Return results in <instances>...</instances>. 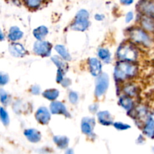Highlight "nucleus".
<instances>
[{
    "mask_svg": "<svg viewBox=\"0 0 154 154\" xmlns=\"http://www.w3.org/2000/svg\"><path fill=\"white\" fill-rule=\"evenodd\" d=\"M138 68L134 62L120 60L117 63L114 71V76L117 83L124 82L136 76Z\"/></svg>",
    "mask_w": 154,
    "mask_h": 154,
    "instance_id": "f257e3e1",
    "label": "nucleus"
},
{
    "mask_svg": "<svg viewBox=\"0 0 154 154\" xmlns=\"http://www.w3.org/2000/svg\"><path fill=\"white\" fill-rule=\"evenodd\" d=\"M138 51L129 43H124L120 45L117 51V57L120 60L135 62L138 59Z\"/></svg>",
    "mask_w": 154,
    "mask_h": 154,
    "instance_id": "f03ea898",
    "label": "nucleus"
},
{
    "mask_svg": "<svg viewBox=\"0 0 154 154\" xmlns=\"http://www.w3.org/2000/svg\"><path fill=\"white\" fill-rule=\"evenodd\" d=\"M90 14L85 9H81L78 11L75 16V21L71 25V29L75 31L84 32L88 29L90 26Z\"/></svg>",
    "mask_w": 154,
    "mask_h": 154,
    "instance_id": "7ed1b4c3",
    "label": "nucleus"
},
{
    "mask_svg": "<svg viewBox=\"0 0 154 154\" xmlns=\"http://www.w3.org/2000/svg\"><path fill=\"white\" fill-rule=\"evenodd\" d=\"M129 37L132 42L141 45L144 47L150 46L152 40L150 35L146 32V30L141 28H132L129 32Z\"/></svg>",
    "mask_w": 154,
    "mask_h": 154,
    "instance_id": "20e7f679",
    "label": "nucleus"
},
{
    "mask_svg": "<svg viewBox=\"0 0 154 154\" xmlns=\"http://www.w3.org/2000/svg\"><path fill=\"white\" fill-rule=\"evenodd\" d=\"M108 87H109V77L106 73H101L99 76L96 77L95 96L96 97L102 96L106 93Z\"/></svg>",
    "mask_w": 154,
    "mask_h": 154,
    "instance_id": "39448f33",
    "label": "nucleus"
},
{
    "mask_svg": "<svg viewBox=\"0 0 154 154\" xmlns=\"http://www.w3.org/2000/svg\"><path fill=\"white\" fill-rule=\"evenodd\" d=\"M52 45L49 42L44 40H37L33 45V51L35 54L42 57H49L51 54Z\"/></svg>",
    "mask_w": 154,
    "mask_h": 154,
    "instance_id": "423d86ee",
    "label": "nucleus"
},
{
    "mask_svg": "<svg viewBox=\"0 0 154 154\" xmlns=\"http://www.w3.org/2000/svg\"><path fill=\"white\" fill-rule=\"evenodd\" d=\"M138 8L144 15L154 18V3L153 2L150 0H140Z\"/></svg>",
    "mask_w": 154,
    "mask_h": 154,
    "instance_id": "0eeeda50",
    "label": "nucleus"
},
{
    "mask_svg": "<svg viewBox=\"0 0 154 154\" xmlns=\"http://www.w3.org/2000/svg\"><path fill=\"white\" fill-rule=\"evenodd\" d=\"M36 120L42 125H47L51 120V112L46 107H40L35 114Z\"/></svg>",
    "mask_w": 154,
    "mask_h": 154,
    "instance_id": "6e6552de",
    "label": "nucleus"
},
{
    "mask_svg": "<svg viewBox=\"0 0 154 154\" xmlns=\"http://www.w3.org/2000/svg\"><path fill=\"white\" fill-rule=\"evenodd\" d=\"M50 111L53 114H63L66 117H70V114L68 111L66 105L59 101H53L50 105Z\"/></svg>",
    "mask_w": 154,
    "mask_h": 154,
    "instance_id": "1a4fd4ad",
    "label": "nucleus"
},
{
    "mask_svg": "<svg viewBox=\"0 0 154 154\" xmlns=\"http://www.w3.org/2000/svg\"><path fill=\"white\" fill-rule=\"evenodd\" d=\"M143 132L149 138L154 137V112H151L147 116L145 122L144 123Z\"/></svg>",
    "mask_w": 154,
    "mask_h": 154,
    "instance_id": "9d476101",
    "label": "nucleus"
},
{
    "mask_svg": "<svg viewBox=\"0 0 154 154\" xmlns=\"http://www.w3.org/2000/svg\"><path fill=\"white\" fill-rule=\"evenodd\" d=\"M89 70L93 77H97L102 73V65L100 60L95 57H91L88 60Z\"/></svg>",
    "mask_w": 154,
    "mask_h": 154,
    "instance_id": "9b49d317",
    "label": "nucleus"
},
{
    "mask_svg": "<svg viewBox=\"0 0 154 154\" xmlns=\"http://www.w3.org/2000/svg\"><path fill=\"white\" fill-rule=\"evenodd\" d=\"M96 124V120L92 117H84L81 121V130L82 132L88 136L93 134V128Z\"/></svg>",
    "mask_w": 154,
    "mask_h": 154,
    "instance_id": "f8f14e48",
    "label": "nucleus"
},
{
    "mask_svg": "<svg viewBox=\"0 0 154 154\" xmlns=\"http://www.w3.org/2000/svg\"><path fill=\"white\" fill-rule=\"evenodd\" d=\"M132 111H133V115H132V117H134V119H136L138 121H141V120H144V122H145L147 116L150 114L147 111V108L145 106H144V105H139V106L136 107V108L134 107Z\"/></svg>",
    "mask_w": 154,
    "mask_h": 154,
    "instance_id": "ddd939ff",
    "label": "nucleus"
},
{
    "mask_svg": "<svg viewBox=\"0 0 154 154\" xmlns=\"http://www.w3.org/2000/svg\"><path fill=\"white\" fill-rule=\"evenodd\" d=\"M9 51L12 56L15 57H23L26 54V50L20 43L11 44L9 46Z\"/></svg>",
    "mask_w": 154,
    "mask_h": 154,
    "instance_id": "4468645a",
    "label": "nucleus"
},
{
    "mask_svg": "<svg viewBox=\"0 0 154 154\" xmlns=\"http://www.w3.org/2000/svg\"><path fill=\"white\" fill-rule=\"evenodd\" d=\"M119 104H120V105L122 108H124L127 111H132L134 108V107H135L132 97H130V96L125 94L120 96V99H119Z\"/></svg>",
    "mask_w": 154,
    "mask_h": 154,
    "instance_id": "2eb2a0df",
    "label": "nucleus"
},
{
    "mask_svg": "<svg viewBox=\"0 0 154 154\" xmlns=\"http://www.w3.org/2000/svg\"><path fill=\"white\" fill-rule=\"evenodd\" d=\"M24 135L31 143H38L42 139V134L35 129H28L24 131Z\"/></svg>",
    "mask_w": 154,
    "mask_h": 154,
    "instance_id": "dca6fc26",
    "label": "nucleus"
},
{
    "mask_svg": "<svg viewBox=\"0 0 154 154\" xmlns=\"http://www.w3.org/2000/svg\"><path fill=\"white\" fill-rule=\"evenodd\" d=\"M97 117L99 123L103 126H110V125H112L114 123L112 117L108 111L99 112L97 114Z\"/></svg>",
    "mask_w": 154,
    "mask_h": 154,
    "instance_id": "f3484780",
    "label": "nucleus"
},
{
    "mask_svg": "<svg viewBox=\"0 0 154 154\" xmlns=\"http://www.w3.org/2000/svg\"><path fill=\"white\" fill-rule=\"evenodd\" d=\"M23 37V32L20 29L19 27L17 26H12L9 29L8 38L11 42H17L18 40L21 39Z\"/></svg>",
    "mask_w": 154,
    "mask_h": 154,
    "instance_id": "a211bd4d",
    "label": "nucleus"
},
{
    "mask_svg": "<svg viewBox=\"0 0 154 154\" xmlns=\"http://www.w3.org/2000/svg\"><path fill=\"white\" fill-rule=\"evenodd\" d=\"M141 24L144 30L148 32H154V18L151 17L143 15L141 20Z\"/></svg>",
    "mask_w": 154,
    "mask_h": 154,
    "instance_id": "6ab92c4d",
    "label": "nucleus"
},
{
    "mask_svg": "<svg viewBox=\"0 0 154 154\" xmlns=\"http://www.w3.org/2000/svg\"><path fill=\"white\" fill-rule=\"evenodd\" d=\"M48 29L45 26H40L33 30V35L37 40H44L48 34Z\"/></svg>",
    "mask_w": 154,
    "mask_h": 154,
    "instance_id": "aec40b11",
    "label": "nucleus"
},
{
    "mask_svg": "<svg viewBox=\"0 0 154 154\" xmlns=\"http://www.w3.org/2000/svg\"><path fill=\"white\" fill-rule=\"evenodd\" d=\"M51 60L55 64V66L58 68V69H60V70L63 71L64 72H67L68 65L64 59H63L60 56H54L51 58Z\"/></svg>",
    "mask_w": 154,
    "mask_h": 154,
    "instance_id": "412c9836",
    "label": "nucleus"
},
{
    "mask_svg": "<svg viewBox=\"0 0 154 154\" xmlns=\"http://www.w3.org/2000/svg\"><path fill=\"white\" fill-rule=\"evenodd\" d=\"M54 143L57 145V147L60 149L67 148L69 145V140L67 137L63 136V135H56L53 138Z\"/></svg>",
    "mask_w": 154,
    "mask_h": 154,
    "instance_id": "4be33fe9",
    "label": "nucleus"
},
{
    "mask_svg": "<svg viewBox=\"0 0 154 154\" xmlns=\"http://www.w3.org/2000/svg\"><path fill=\"white\" fill-rule=\"evenodd\" d=\"M55 50L57 53H58L59 56L61 57L62 58L64 59L66 61H70L72 60L70 54L69 53L68 50L66 49V47L64 45H57L55 46Z\"/></svg>",
    "mask_w": 154,
    "mask_h": 154,
    "instance_id": "5701e85b",
    "label": "nucleus"
},
{
    "mask_svg": "<svg viewBox=\"0 0 154 154\" xmlns=\"http://www.w3.org/2000/svg\"><path fill=\"white\" fill-rule=\"evenodd\" d=\"M123 94L127 95L130 97H135L138 95V87L132 84H125L123 87Z\"/></svg>",
    "mask_w": 154,
    "mask_h": 154,
    "instance_id": "b1692460",
    "label": "nucleus"
},
{
    "mask_svg": "<svg viewBox=\"0 0 154 154\" xmlns=\"http://www.w3.org/2000/svg\"><path fill=\"white\" fill-rule=\"evenodd\" d=\"M98 57L101 60L106 63H109L111 60V53L107 48H99L98 51Z\"/></svg>",
    "mask_w": 154,
    "mask_h": 154,
    "instance_id": "393cba45",
    "label": "nucleus"
},
{
    "mask_svg": "<svg viewBox=\"0 0 154 154\" xmlns=\"http://www.w3.org/2000/svg\"><path fill=\"white\" fill-rule=\"evenodd\" d=\"M42 95H43L45 99L53 102V101H55L59 97L60 92L56 90V89H49V90H46L45 91H44Z\"/></svg>",
    "mask_w": 154,
    "mask_h": 154,
    "instance_id": "a878e982",
    "label": "nucleus"
},
{
    "mask_svg": "<svg viewBox=\"0 0 154 154\" xmlns=\"http://www.w3.org/2000/svg\"><path fill=\"white\" fill-rule=\"evenodd\" d=\"M23 2L29 8L35 10L42 5L43 0H23Z\"/></svg>",
    "mask_w": 154,
    "mask_h": 154,
    "instance_id": "bb28decb",
    "label": "nucleus"
},
{
    "mask_svg": "<svg viewBox=\"0 0 154 154\" xmlns=\"http://www.w3.org/2000/svg\"><path fill=\"white\" fill-rule=\"evenodd\" d=\"M0 120L5 126H8L10 123L8 114L7 111L2 107H0Z\"/></svg>",
    "mask_w": 154,
    "mask_h": 154,
    "instance_id": "cd10ccee",
    "label": "nucleus"
},
{
    "mask_svg": "<svg viewBox=\"0 0 154 154\" xmlns=\"http://www.w3.org/2000/svg\"><path fill=\"white\" fill-rule=\"evenodd\" d=\"M10 102L11 96H9L8 93L3 89H0V102L2 105H7L10 103Z\"/></svg>",
    "mask_w": 154,
    "mask_h": 154,
    "instance_id": "c85d7f7f",
    "label": "nucleus"
},
{
    "mask_svg": "<svg viewBox=\"0 0 154 154\" xmlns=\"http://www.w3.org/2000/svg\"><path fill=\"white\" fill-rule=\"evenodd\" d=\"M113 125H114V126L117 129V130L120 131L127 130L128 129H130L131 127L129 125L124 123H122V122H115V123H113Z\"/></svg>",
    "mask_w": 154,
    "mask_h": 154,
    "instance_id": "c756f323",
    "label": "nucleus"
},
{
    "mask_svg": "<svg viewBox=\"0 0 154 154\" xmlns=\"http://www.w3.org/2000/svg\"><path fill=\"white\" fill-rule=\"evenodd\" d=\"M69 99L71 103L76 104L78 101V93L75 91H71L69 94Z\"/></svg>",
    "mask_w": 154,
    "mask_h": 154,
    "instance_id": "7c9ffc66",
    "label": "nucleus"
},
{
    "mask_svg": "<svg viewBox=\"0 0 154 154\" xmlns=\"http://www.w3.org/2000/svg\"><path fill=\"white\" fill-rule=\"evenodd\" d=\"M9 81V77L7 74L0 72V86H4L7 84Z\"/></svg>",
    "mask_w": 154,
    "mask_h": 154,
    "instance_id": "2f4dec72",
    "label": "nucleus"
},
{
    "mask_svg": "<svg viewBox=\"0 0 154 154\" xmlns=\"http://www.w3.org/2000/svg\"><path fill=\"white\" fill-rule=\"evenodd\" d=\"M66 72H64L63 71L60 70V69H58L57 70V83H61L62 81L64 79V75Z\"/></svg>",
    "mask_w": 154,
    "mask_h": 154,
    "instance_id": "473e14b6",
    "label": "nucleus"
},
{
    "mask_svg": "<svg viewBox=\"0 0 154 154\" xmlns=\"http://www.w3.org/2000/svg\"><path fill=\"white\" fill-rule=\"evenodd\" d=\"M40 87L38 85H33L32 87H31V90H30V92L32 93L33 95H38L40 93Z\"/></svg>",
    "mask_w": 154,
    "mask_h": 154,
    "instance_id": "72a5a7b5",
    "label": "nucleus"
},
{
    "mask_svg": "<svg viewBox=\"0 0 154 154\" xmlns=\"http://www.w3.org/2000/svg\"><path fill=\"white\" fill-rule=\"evenodd\" d=\"M134 18V14L132 12H128L126 14V18H125V20H126V23H130L131 21L133 20Z\"/></svg>",
    "mask_w": 154,
    "mask_h": 154,
    "instance_id": "f704fd0d",
    "label": "nucleus"
},
{
    "mask_svg": "<svg viewBox=\"0 0 154 154\" xmlns=\"http://www.w3.org/2000/svg\"><path fill=\"white\" fill-rule=\"evenodd\" d=\"M71 82H72V81H71L69 79V78H64V79L62 81V82L60 83V84H61L63 86V87H69V86L71 85Z\"/></svg>",
    "mask_w": 154,
    "mask_h": 154,
    "instance_id": "c9c22d12",
    "label": "nucleus"
},
{
    "mask_svg": "<svg viewBox=\"0 0 154 154\" xmlns=\"http://www.w3.org/2000/svg\"><path fill=\"white\" fill-rule=\"evenodd\" d=\"M98 108H99V106H98L97 104H94V105H90L89 109L91 111V113H96V111H97Z\"/></svg>",
    "mask_w": 154,
    "mask_h": 154,
    "instance_id": "e433bc0d",
    "label": "nucleus"
},
{
    "mask_svg": "<svg viewBox=\"0 0 154 154\" xmlns=\"http://www.w3.org/2000/svg\"><path fill=\"white\" fill-rule=\"evenodd\" d=\"M120 1L123 5H130L134 2V0H120Z\"/></svg>",
    "mask_w": 154,
    "mask_h": 154,
    "instance_id": "4c0bfd02",
    "label": "nucleus"
},
{
    "mask_svg": "<svg viewBox=\"0 0 154 154\" xmlns=\"http://www.w3.org/2000/svg\"><path fill=\"white\" fill-rule=\"evenodd\" d=\"M94 18L96 20L102 21L105 19V16H104L103 14H95Z\"/></svg>",
    "mask_w": 154,
    "mask_h": 154,
    "instance_id": "58836bf2",
    "label": "nucleus"
},
{
    "mask_svg": "<svg viewBox=\"0 0 154 154\" xmlns=\"http://www.w3.org/2000/svg\"><path fill=\"white\" fill-rule=\"evenodd\" d=\"M5 39V35L4 34H3L2 31L1 29H0V41H3Z\"/></svg>",
    "mask_w": 154,
    "mask_h": 154,
    "instance_id": "ea45409f",
    "label": "nucleus"
}]
</instances>
